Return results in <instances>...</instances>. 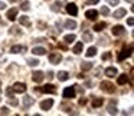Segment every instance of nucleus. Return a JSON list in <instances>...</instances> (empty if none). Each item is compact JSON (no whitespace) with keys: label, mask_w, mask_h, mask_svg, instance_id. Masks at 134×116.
<instances>
[{"label":"nucleus","mask_w":134,"mask_h":116,"mask_svg":"<svg viewBox=\"0 0 134 116\" xmlns=\"http://www.w3.org/2000/svg\"><path fill=\"white\" fill-rule=\"evenodd\" d=\"M19 23L25 27H29L30 24H32V22H30V19L27 17V16H20V17H19Z\"/></svg>","instance_id":"f3484780"},{"label":"nucleus","mask_w":134,"mask_h":116,"mask_svg":"<svg viewBox=\"0 0 134 116\" xmlns=\"http://www.w3.org/2000/svg\"><path fill=\"white\" fill-rule=\"evenodd\" d=\"M58 79H59L61 82L68 80V79H69V73H68V72H64V70H61V72H58Z\"/></svg>","instance_id":"aec40b11"},{"label":"nucleus","mask_w":134,"mask_h":116,"mask_svg":"<svg viewBox=\"0 0 134 116\" xmlns=\"http://www.w3.org/2000/svg\"><path fill=\"white\" fill-rule=\"evenodd\" d=\"M99 87H101V90L102 92H105V93H114L115 92V86H114L111 82H101V85H99Z\"/></svg>","instance_id":"f03ea898"},{"label":"nucleus","mask_w":134,"mask_h":116,"mask_svg":"<svg viewBox=\"0 0 134 116\" xmlns=\"http://www.w3.org/2000/svg\"><path fill=\"white\" fill-rule=\"evenodd\" d=\"M27 65H29V66H38V65H39V60H38V59H35V57H29V59H27Z\"/></svg>","instance_id":"c85d7f7f"},{"label":"nucleus","mask_w":134,"mask_h":116,"mask_svg":"<svg viewBox=\"0 0 134 116\" xmlns=\"http://www.w3.org/2000/svg\"><path fill=\"white\" fill-rule=\"evenodd\" d=\"M52 106H53V100H52V99H46V100H42L41 102V109L42 110H49Z\"/></svg>","instance_id":"9d476101"},{"label":"nucleus","mask_w":134,"mask_h":116,"mask_svg":"<svg viewBox=\"0 0 134 116\" xmlns=\"http://www.w3.org/2000/svg\"><path fill=\"white\" fill-rule=\"evenodd\" d=\"M22 35V32H19V27H12L10 29V35Z\"/></svg>","instance_id":"72a5a7b5"},{"label":"nucleus","mask_w":134,"mask_h":116,"mask_svg":"<svg viewBox=\"0 0 134 116\" xmlns=\"http://www.w3.org/2000/svg\"><path fill=\"white\" fill-rule=\"evenodd\" d=\"M85 55H87V57H94V56L97 55V47H90Z\"/></svg>","instance_id":"a878e982"},{"label":"nucleus","mask_w":134,"mask_h":116,"mask_svg":"<svg viewBox=\"0 0 134 116\" xmlns=\"http://www.w3.org/2000/svg\"><path fill=\"white\" fill-rule=\"evenodd\" d=\"M107 3H108V4H111V6H118L120 0H107Z\"/></svg>","instance_id":"f704fd0d"},{"label":"nucleus","mask_w":134,"mask_h":116,"mask_svg":"<svg viewBox=\"0 0 134 116\" xmlns=\"http://www.w3.org/2000/svg\"><path fill=\"white\" fill-rule=\"evenodd\" d=\"M107 110H108V113L110 115H117V105H115V102L114 100H111L110 103H108V106H107Z\"/></svg>","instance_id":"4468645a"},{"label":"nucleus","mask_w":134,"mask_h":116,"mask_svg":"<svg viewBox=\"0 0 134 116\" xmlns=\"http://www.w3.org/2000/svg\"><path fill=\"white\" fill-rule=\"evenodd\" d=\"M9 2H12V3H15V2H18V0H9Z\"/></svg>","instance_id":"c03bdc74"},{"label":"nucleus","mask_w":134,"mask_h":116,"mask_svg":"<svg viewBox=\"0 0 134 116\" xmlns=\"http://www.w3.org/2000/svg\"><path fill=\"white\" fill-rule=\"evenodd\" d=\"M49 62L52 65H59L62 62V55L61 53H51L49 55Z\"/></svg>","instance_id":"7ed1b4c3"},{"label":"nucleus","mask_w":134,"mask_h":116,"mask_svg":"<svg viewBox=\"0 0 134 116\" xmlns=\"http://www.w3.org/2000/svg\"><path fill=\"white\" fill-rule=\"evenodd\" d=\"M125 2H128V3H133V0H125Z\"/></svg>","instance_id":"37998d69"},{"label":"nucleus","mask_w":134,"mask_h":116,"mask_svg":"<svg viewBox=\"0 0 134 116\" xmlns=\"http://www.w3.org/2000/svg\"><path fill=\"white\" fill-rule=\"evenodd\" d=\"M7 102H9V105H12V106H18L19 105V100L16 98H13V96H9V100Z\"/></svg>","instance_id":"7c9ffc66"},{"label":"nucleus","mask_w":134,"mask_h":116,"mask_svg":"<svg viewBox=\"0 0 134 116\" xmlns=\"http://www.w3.org/2000/svg\"><path fill=\"white\" fill-rule=\"evenodd\" d=\"M20 9H22V10H25V12H26V10H29V9H30V4H29V2H26V0H25V2H22V4H20Z\"/></svg>","instance_id":"2f4dec72"},{"label":"nucleus","mask_w":134,"mask_h":116,"mask_svg":"<svg viewBox=\"0 0 134 116\" xmlns=\"http://www.w3.org/2000/svg\"><path fill=\"white\" fill-rule=\"evenodd\" d=\"M3 9H6V3L4 2H0V10H3Z\"/></svg>","instance_id":"a19ab883"},{"label":"nucleus","mask_w":134,"mask_h":116,"mask_svg":"<svg viewBox=\"0 0 134 116\" xmlns=\"http://www.w3.org/2000/svg\"><path fill=\"white\" fill-rule=\"evenodd\" d=\"M66 12L69 13L71 16H76L78 15V7H76L75 3H68L66 4Z\"/></svg>","instance_id":"6e6552de"},{"label":"nucleus","mask_w":134,"mask_h":116,"mask_svg":"<svg viewBox=\"0 0 134 116\" xmlns=\"http://www.w3.org/2000/svg\"><path fill=\"white\" fill-rule=\"evenodd\" d=\"M85 17H87L88 20H95V19L98 17V12H97V10H87Z\"/></svg>","instance_id":"dca6fc26"},{"label":"nucleus","mask_w":134,"mask_h":116,"mask_svg":"<svg viewBox=\"0 0 134 116\" xmlns=\"http://www.w3.org/2000/svg\"><path fill=\"white\" fill-rule=\"evenodd\" d=\"M32 53L36 56H42V55H46V49H45V47H41V46H36L32 49Z\"/></svg>","instance_id":"a211bd4d"},{"label":"nucleus","mask_w":134,"mask_h":116,"mask_svg":"<svg viewBox=\"0 0 134 116\" xmlns=\"http://www.w3.org/2000/svg\"><path fill=\"white\" fill-rule=\"evenodd\" d=\"M84 50V44H82V42H78V43L74 46V53H76V55H79V53Z\"/></svg>","instance_id":"412c9836"},{"label":"nucleus","mask_w":134,"mask_h":116,"mask_svg":"<svg viewBox=\"0 0 134 116\" xmlns=\"http://www.w3.org/2000/svg\"><path fill=\"white\" fill-rule=\"evenodd\" d=\"M101 13H102L104 16H108V15H110V10H108L107 7H102V9H101Z\"/></svg>","instance_id":"e433bc0d"},{"label":"nucleus","mask_w":134,"mask_h":116,"mask_svg":"<svg viewBox=\"0 0 134 116\" xmlns=\"http://www.w3.org/2000/svg\"><path fill=\"white\" fill-rule=\"evenodd\" d=\"M133 19H134V17H128V19H127V24H128V26H133V24H134V20H133Z\"/></svg>","instance_id":"58836bf2"},{"label":"nucleus","mask_w":134,"mask_h":116,"mask_svg":"<svg viewBox=\"0 0 134 116\" xmlns=\"http://www.w3.org/2000/svg\"><path fill=\"white\" fill-rule=\"evenodd\" d=\"M26 50H27L26 46H22V44H18V46L10 47V53H25Z\"/></svg>","instance_id":"9b49d317"},{"label":"nucleus","mask_w":134,"mask_h":116,"mask_svg":"<svg viewBox=\"0 0 134 116\" xmlns=\"http://www.w3.org/2000/svg\"><path fill=\"white\" fill-rule=\"evenodd\" d=\"M0 100H2V98H0Z\"/></svg>","instance_id":"49530a36"},{"label":"nucleus","mask_w":134,"mask_h":116,"mask_svg":"<svg viewBox=\"0 0 134 116\" xmlns=\"http://www.w3.org/2000/svg\"><path fill=\"white\" fill-rule=\"evenodd\" d=\"M75 40V35H66L64 37V42L65 43H72V42Z\"/></svg>","instance_id":"c756f323"},{"label":"nucleus","mask_w":134,"mask_h":116,"mask_svg":"<svg viewBox=\"0 0 134 116\" xmlns=\"http://www.w3.org/2000/svg\"><path fill=\"white\" fill-rule=\"evenodd\" d=\"M13 93H15V90H13V87H12V86L6 89V95H7V96H13Z\"/></svg>","instance_id":"c9c22d12"},{"label":"nucleus","mask_w":134,"mask_h":116,"mask_svg":"<svg viewBox=\"0 0 134 116\" xmlns=\"http://www.w3.org/2000/svg\"><path fill=\"white\" fill-rule=\"evenodd\" d=\"M87 103V99H79V105H85Z\"/></svg>","instance_id":"79ce46f5"},{"label":"nucleus","mask_w":134,"mask_h":116,"mask_svg":"<svg viewBox=\"0 0 134 116\" xmlns=\"http://www.w3.org/2000/svg\"><path fill=\"white\" fill-rule=\"evenodd\" d=\"M99 0H87V4H97Z\"/></svg>","instance_id":"ea45409f"},{"label":"nucleus","mask_w":134,"mask_h":116,"mask_svg":"<svg viewBox=\"0 0 134 116\" xmlns=\"http://www.w3.org/2000/svg\"><path fill=\"white\" fill-rule=\"evenodd\" d=\"M91 69H92V63H90V62H84V63H81V70L87 72V70H91Z\"/></svg>","instance_id":"393cba45"},{"label":"nucleus","mask_w":134,"mask_h":116,"mask_svg":"<svg viewBox=\"0 0 134 116\" xmlns=\"http://www.w3.org/2000/svg\"><path fill=\"white\" fill-rule=\"evenodd\" d=\"M65 27H66V29H71V30H74L76 27V23L74 20H66L65 22Z\"/></svg>","instance_id":"cd10ccee"},{"label":"nucleus","mask_w":134,"mask_h":116,"mask_svg":"<svg viewBox=\"0 0 134 116\" xmlns=\"http://www.w3.org/2000/svg\"><path fill=\"white\" fill-rule=\"evenodd\" d=\"M102 103H104V99H101V98L92 99V107H99V106H102Z\"/></svg>","instance_id":"5701e85b"},{"label":"nucleus","mask_w":134,"mask_h":116,"mask_svg":"<svg viewBox=\"0 0 134 116\" xmlns=\"http://www.w3.org/2000/svg\"><path fill=\"white\" fill-rule=\"evenodd\" d=\"M9 113H10L9 107L3 106V107H2V109H0V115H9Z\"/></svg>","instance_id":"473e14b6"},{"label":"nucleus","mask_w":134,"mask_h":116,"mask_svg":"<svg viewBox=\"0 0 134 116\" xmlns=\"http://www.w3.org/2000/svg\"><path fill=\"white\" fill-rule=\"evenodd\" d=\"M111 57V55H110V52H107L105 55H102V60H108V59Z\"/></svg>","instance_id":"4c0bfd02"},{"label":"nucleus","mask_w":134,"mask_h":116,"mask_svg":"<svg viewBox=\"0 0 134 116\" xmlns=\"http://www.w3.org/2000/svg\"><path fill=\"white\" fill-rule=\"evenodd\" d=\"M39 92H43V93H55L56 92V89H55V86L53 85H45V86H42V87H39Z\"/></svg>","instance_id":"0eeeda50"},{"label":"nucleus","mask_w":134,"mask_h":116,"mask_svg":"<svg viewBox=\"0 0 134 116\" xmlns=\"http://www.w3.org/2000/svg\"><path fill=\"white\" fill-rule=\"evenodd\" d=\"M105 75H107L108 78H115V76L118 75V70H117L115 67H107V69H105Z\"/></svg>","instance_id":"6ab92c4d"},{"label":"nucleus","mask_w":134,"mask_h":116,"mask_svg":"<svg viewBox=\"0 0 134 116\" xmlns=\"http://www.w3.org/2000/svg\"><path fill=\"white\" fill-rule=\"evenodd\" d=\"M13 90H15L16 93H25L26 92V85L20 83V82H16V83L13 85Z\"/></svg>","instance_id":"423d86ee"},{"label":"nucleus","mask_w":134,"mask_h":116,"mask_svg":"<svg viewBox=\"0 0 134 116\" xmlns=\"http://www.w3.org/2000/svg\"><path fill=\"white\" fill-rule=\"evenodd\" d=\"M128 80V76L125 75V73H122V75L118 76V79H117V82H118V85H125Z\"/></svg>","instance_id":"4be33fe9"},{"label":"nucleus","mask_w":134,"mask_h":116,"mask_svg":"<svg viewBox=\"0 0 134 116\" xmlns=\"http://www.w3.org/2000/svg\"><path fill=\"white\" fill-rule=\"evenodd\" d=\"M125 15H127V10H125V9H122V7H120V9H117L115 12L113 13L114 19H121V17H124Z\"/></svg>","instance_id":"ddd939ff"},{"label":"nucleus","mask_w":134,"mask_h":116,"mask_svg":"<svg viewBox=\"0 0 134 116\" xmlns=\"http://www.w3.org/2000/svg\"><path fill=\"white\" fill-rule=\"evenodd\" d=\"M82 39H84V42H92V33L84 32L82 33Z\"/></svg>","instance_id":"bb28decb"},{"label":"nucleus","mask_w":134,"mask_h":116,"mask_svg":"<svg viewBox=\"0 0 134 116\" xmlns=\"http://www.w3.org/2000/svg\"><path fill=\"white\" fill-rule=\"evenodd\" d=\"M32 79H33L35 83H41V82H43V79H45V73L41 72V70H36V72H33Z\"/></svg>","instance_id":"20e7f679"},{"label":"nucleus","mask_w":134,"mask_h":116,"mask_svg":"<svg viewBox=\"0 0 134 116\" xmlns=\"http://www.w3.org/2000/svg\"><path fill=\"white\" fill-rule=\"evenodd\" d=\"M7 19H9L10 22H13V20H16V17H18V9H10V10H7Z\"/></svg>","instance_id":"2eb2a0df"},{"label":"nucleus","mask_w":134,"mask_h":116,"mask_svg":"<svg viewBox=\"0 0 134 116\" xmlns=\"http://www.w3.org/2000/svg\"><path fill=\"white\" fill-rule=\"evenodd\" d=\"M125 33V29L124 26H121V24H117V26L113 27V35L114 36H122Z\"/></svg>","instance_id":"1a4fd4ad"},{"label":"nucleus","mask_w":134,"mask_h":116,"mask_svg":"<svg viewBox=\"0 0 134 116\" xmlns=\"http://www.w3.org/2000/svg\"><path fill=\"white\" fill-rule=\"evenodd\" d=\"M75 96V86H69L64 89V98L65 99H71Z\"/></svg>","instance_id":"39448f33"},{"label":"nucleus","mask_w":134,"mask_h":116,"mask_svg":"<svg viewBox=\"0 0 134 116\" xmlns=\"http://www.w3.org/2000/svg\"><path fill=\"white\" fill-rule=\"evenodd\" d=\"M33 103H35V99H32L30 96H25L23 98V109H29Z\"/></svg>","instance_id":"f8f14e48"},{"label":"nucleus","mask_w":134,"mask_h":116,"mask_svg":"<svg viewBox=\"0 0 134 116\" xmlns=\"http://www.w3.org/2000/svg\"><path fill=\"white\" fill-rule=\"evenodd\" d=\"M131 53H133V46L130 44L128 47H124V49H122L121 52H120V55L117 56V59H118L120 62H122V60H125L127 57H130Z\"/></svg>","instance_id":"f257e3e1"},{"label":"nucleus","mask_w":134,"mask_h":116,"mask_svg":"<svg viewBox=\"0 0 134 116\" xmlns=\"http://www.w3.org/2000/svg\"><path fill=\"white\" fill-rule=\"evenodd\" d=\"M105 27H107V24H105L104 22H99V23H97L95 26H94V30H95V32H102Z\"/></svg>","instance_id":"b1692460"},{"label":"nucleus","mask_w":134,"mask_h":116,"mask_svg":"<svg viewBox=\"0 0 134 116\" xmlns=\"http://www.w3.org/2000/svg\"><path fill=\"white\" fill-rule=\"evenodd\" d=\"M0 86H2V80H0Z\"/></svg>","instance_id":"a18cd8bd"}]
</instances>
